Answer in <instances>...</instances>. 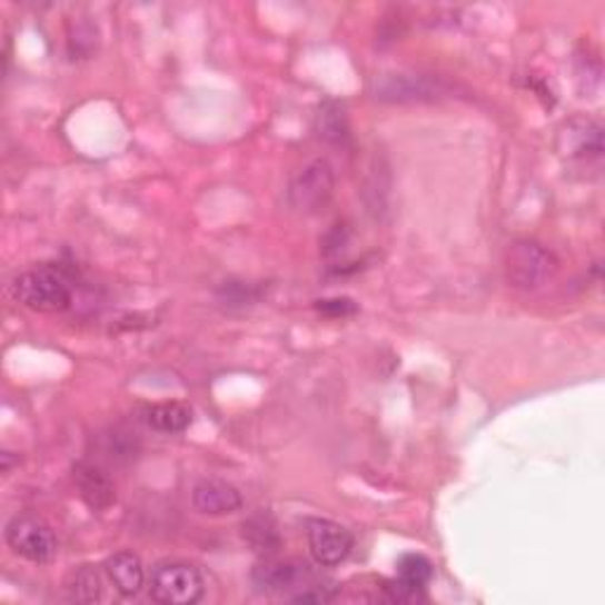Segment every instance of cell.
<instances>
[{
	"label": "cell",
	"mask_w": 605,
	"mask_h": 605,
	"mask_svg": "<svg viewBox=\"0 0 605 605\" xmlns=\"http://www.w3.org/2000/svg\"><path fill=\"white\" fill-rule=\"evenodd\" d=\"M10 294L24 308L38 313H65L71 308V284L62 270L43 265V268L19 275L10 284Z\"/></svg>",
	"instance_id": "cell-1"
},
{
	"label": "cell",
	"mask_w": 605,
	"mask_h": 605,
	"mask_svg": "<svg viewBox=\"0 0 605 605\" xmlns=\"http://www.w3.org/2000/svg\"><path fill=\"white\" fill-rule=\"evenodd\" d=\"M504 270L510 287L533 291L558 272V258L537 241H516L506 251Z\"/></svg>",
	"instance_id": "cell-2"
},
{
	"label": "cell",
	"mask_w": 605,
	"mask_h": 605,
	"mask_svg": "<svg viewBox=\"0 0 605 605\" xmlns=\"http://www.w3.org/2000/svg\"><path fill=\"white\" fill-rule=\"evenodd\" d=\"M206 582L195 565L180 561L159 563L151 573L149 596L161 605H192L204 598Z\"/></svg>",
	"instance_id": "cell-3"
},
{
	"label": "cell",
	"mask_w": 605,
	"mask_h": 605,
	"mask_svg": "<svg viewBox=\"0 0 605 605\" xmlns=\"http://www.w3.org/2000/svg\"><path fill=\"white\" fill-rule=\"evenodd\" d=\"M6 542L12 552L31 563H50L57 554V539L52 527L38 516H14L6 527Z\"/></svg>",
	"instance_id": "cell-4"
},
{
	"label": "cell",
	"mask_w": 605,
	"mask_h": 605,
	"mask_svg": "<svg viewBox=\"0 0 605 605\" xmlns=\"http://www.w3.org/2000/svg\"><path fill=\"white\" fill-rule=\"evenodd\" d=\"M334 168L325 159L302 166L289 182V204L300 214H315L334 195Z\"/></svg>",
	"instance_id": "cell-5"
},
{
	"label": "cell",
	"mask_w": 605,
	"mask_h": 605,
	"mask_svg": "<svg viewBox=\"0 0 605 605\" xmlns=\"http://www.w3.org/2000/svg\"><path fill=\"white\" fill-rule=\"evenodd\" d=\"M251 582L258 592L262 594H284L291 589H308L313 584H319L315 579V573L310 565L298 561H275L265 558V563L256 565L251 573Z\"/></svg>",
	"instance_id": "cell-6"
},
{
	"label": "cell",
	"mask_w": 605,
	"mask_h": 605,
	"mask_svg": "<svg viewBox=\"0 0 605 605\" xmlns=\"http://www.w3.org/2000/svg\"><path fill=\"white\" fill-rule=\"evenodd\" d=\"M308 544L310 554L321 567H334L344 563L353 552V535L350 529L334 520H310L308 523Z\"/></svg>",
	"instance_id": "cell-7"
},
{
	"label": "cell",
	"mask_w": 605,
	"mask_h": 605,
	"mask_svg": "<svg viewBox=\"0 0 605 605\" xmlns=\"http://www.w3.org/2000/svg\"><path fill=\"white\" fill-rule=\"evenodd\" d=\"M192 506L204 516H232L241 510L244 499L241 492L227 480L206 478L199 480L192 489Z\"/></svg>",
	"instance_id": "cell-8"
},
{
	"label": "cell",
	"mask_w": 605,
	"mask_h": 605,
	"mask_svg": "<svg viewBox=\"0 0 605 605\" xmlns=\"http://www.w3.org/2000/svg\"><path fill=\"white\" fill-rule=\"evenodd\" d=\"M558 151L567 159H598L603 151V132L594 121L573 119L567 121L558 132Z\"/></svg>",
	"instance_id": "cell-9"
},
{
	"label": "cell",
	"mask_w": 605,
	"mask_h": 605,
	"mask_svg": "<svg viewBox=\"0 0 605 605\" xmlns=\"http://www.w3.org/2000/svg\"><path fill=\"white\" fill-rule=\"evenodd\" d=\"M105 573L109 582L113 584V589H117L121 596L132 598L142 592L145 567H142V561L132 552H119L109 556L105 563Z\"/></svg>",
	"instance_id": "cell-10"
},
{
	"label": "cell",
	"mask_w": 605,
	"mask_h": 605,
	"mask_svg": "<svg viewBox=\"0 0 605 605\" xmlns=\"http://www.w3.org/2000/svg\"><path fill=\"white\" fill-rule=\"evenodd\" d=\"M73 478H76V485H79L81 497L86 499L88 506L100 510V508H107L117 502V489H113V483L105 476L100 468L79 464L73 470Z\"/></svg>",
	"instance_id": "cell-11"
},
{
	"label": "cell",
	"mask_w": 605,
	"mask_h": 605,
	"mask_svg": "<svg viewBox=\"0 0 605 605\" xmlns=\"http://www.w3.org/2000/svg\"><path fill=\"white\" fill-rule=\"evenodd\" d=\"M145 424L159 433H182L192 424V409L182 403H161L145 411Z\"/></svg>",
	"instance_id": "cell-12"
},
{
	"label": "cell",
	"mask_w": 605,
	"mask_h": 605,
	"mask_svg": "<svg viewBox=\"0 0 605 605\" xmlns=\"http://www.w3.org/2000/svg\"><path fill=\"white\" fill-rule=\"evenodd\" d=\"M65 592H67L69 601L95 603V601L102 598V577L90 565L76 567V571L65 582Z\"/></svg>",
	"instance_id": "cell-13"
},
{
	"label": "cell",
	"mask_w": 605,
	"mask_h": 605,
	"mask_svg": "<svg viewBox=\"0 0 605 605\" xmlns=\"http://www.w3.org/2000/svg\"><path fill=\"white\" fill-rule=\"evenodd\" d=\"M244 539L254 546V552L265 554V556L277 554L279 546H281L279 533H277V527L270 516H254V518L246 520L244 523Z\"/></svg>",
	"instance_id": "cell-14"
},
{
	"label": "cell",
	"mask_w": 605,
	"mask_h": 605,
	"mask_svg": "<svg viewBox=\"0 0 605 605\" xmlns=\"http://www.w3.org/2000/svg\"><path fill=\"white\" fill-rule=\"evenodd\" d=\"M397 579L414 592H424L433 579V563L421 554H405L397 561Z\"/></svg>",
	"instance_id": "cell-15"
},
{
	"label": "cell",
	"mask_w": 605,
	"mask_h": 605,
	"mask_svg": "<svg viewBox=\"0 0 605 605\" xmlns=\"http://www.w3.org/2000/svg\"><path fill=\"white\" fill-rule=\"evenodd\" d=\"M317 132L319 138H325L329 142H344L348 138L346 111L334 102L321 105L317 113Z\"/></svg>",
	"instance_id": "cell-16"
},
{
	"label": "cell",
	"mask_w": 605,
	"mask_h": 605,
	"mask_svg": "<svg viewBox=\"0 0 605 605\" xmlns=\"http://www.w3.org/2000/svg\"><path fill=\"white\" fill-rule=\"evenodd\" d=\"M319 310H325V313H334V315H348V313H355V306H353V300L348 298H336V300H319Z\"/></svg>",
	"instance_id": "cell-17"
}]
</instances>
